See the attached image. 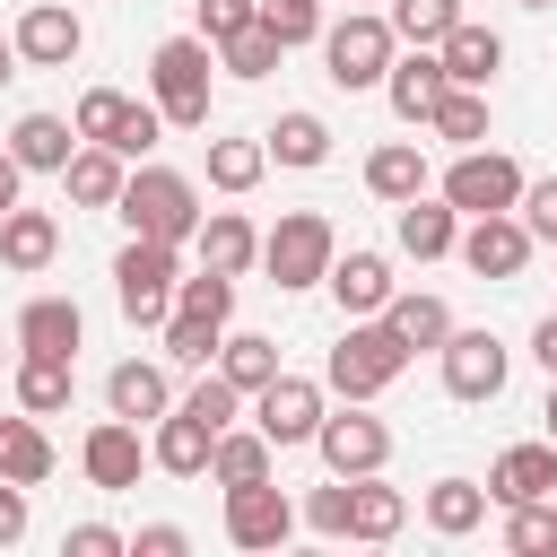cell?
Returning <instances> with one entry per match:
<instances>
[{
    "mask_svg": "<svg viewBox=\"0 0 557 557\" xmlns=\"http://www.w3.org/2000/svg\"><path fill=\"white\" fill-rule=\"evenodd\" d=\"M174 305H183V313H218V322H226V313H235V278H226V270H191V278H174Z\"/></svg>",
    "mask_w": 557,
    "mask_h": 557,
    "instance_id": "obj_45",
    "label": "cell"
},
{
    "mask_svg": "<svg viewBox=\"0 0 557 557\" xmlns=\"http://www.w3.org/2000/svg\"><path fill=\"white\" fill-rule=\"evenodd\" d=\"M531 357L557 374V313H540V331H531Z\"/></svg>",
    "mask_w": 557,
    "mask_h": 557,
    "instance_id": "obj_52",
    "label": "cell"
},
{
    "mask_svg": "<svg viewBox=\"0 0 557 557\" xmlns=\"http://www.w3.org/2000/svg\"><path fill=\"white\" fill-rule=\"evenodd\" d=\"M383 322L400 331V348H409V357H418V348H444V339H453V305H444V296H426V287H392Z\"/></svg>",
    "mask_w": 557,
    "mask_h": 557,
    "instance_id": "obj_25",
    "label": "cell"
},
{
    "mask_svg": "<svg viewBox=\"0 0 557 557\" xmlns=\"http://www.w3.org/2000/svg\"><path fill=\"white\" fill-rule=\"evenodd\" d=\"M426 131L453 139V148H479V139H487V87H444L435 113H426Z\"/></svg>",
    "mask_w": 557,
    "mask_h": 557,
    "instance_id": "obj_36",
    "label": "cell"
},
{
    "mask_svg": "<svg viewBox=\"0 0 557 557\" xmlns=\"http://www.w3.org/2000/svg\"><path fill=\"white\" fill-rule=\"evenodd\" d=\"M383 17H392L400 44H444V35L461 26V0H392Z\"/></svg>",
    "mask_w": 557,
    "mask_h": 557,
    "instance_id": "obj_41",
    "label": "cell"
},
{
    "mask_svg": "<svg viewBox=\"0 0 557 557\" xmlns=\"http://www.w3.org/2000/svg\"><path fill=\"white\" fill-rule=\"evenodd\" d=\"M9 78H17V44H0V87H9Z\"/></svg>",
    "mask_w": 557,
    "mask_h": 557,
    "instance_id": "obj_54",
    "label": "cell"
},
{
    "mask_svg": "<svg viewBox=\"0 0 557 557\" xmlns=\"http://www.w3.org/2000/svg\"><path fill=\"white\" fill-rule=\"evenodd\" d=\"M139 461H148V444H139V426H131V418L87 426V444H78V470H87V487H104V496L139 487Z\"/></svg>",
    "mask_w": 557,
    "mask_h": 557,
    "instance_id": "obj_13",
    "label": "cell"
},
{
    "mask_svg": "<svg viewBox=\"0 0 557 557\" xmlns=\"http://www.w3.org/2000/svg\"><path fill=\"white\" fill-rule=\"evenodd\" d=\"M104 409H113V418H131V426L165 418V409H174V383H165V366H148V357H122V366L104 374Z\"/></svg>",
    "mask_w": 557,
    "mask_h": 557,
    "instance_id": "obj_21",
    "label": "cell"
},
{
    "mask_svg": "<svg viewBox=\"0 0 557 557\" xmlns=\"http://www.w3.org/2000/svg\"><path fill=\"white\" fill-rule=\"evenodd\" d=\"M400 374H409V348H400V331H392L383 313L348 322V331H339V348H331V366H322V383H331L339 400H383Z\"/></svg>",
    "mask_w": 557,
    "mask_h": 557,
    "instance_id": "obj_1",
    "label": "cell"
},
{
    "mask_svg": "<svg viewBox=\"0 0 557 557\" xmlns=\"http://www.w3.org/2000/svg\"><path fill=\"white\" fill-rule=\"evenodd\" d=\"M522 183H531V174H522V165H513L505 148H487V139H479V148H461V157L444 165V200H453L461 218L513 209V200H522Z\"/></svg>",
    "mask_w": 557,
    "mask_h": 557,
    "instance_id": "obj_7",
    "label": "cell"
},
{
    "mask_svg": "<svg viewBox=\"0 0 557 557\" xmlns=\"http://www.w3.org/2000/svg\"><path fill=\"white\" fill-rule=\"evenodd\" d=\"M209 426L191 418V409H165V418H148V461L165 470V479H209Z\"/></svg>",
    "mask_w": 557,
    "mask_h": 557,
    "instance_id": "obj_19",
    "label": "cell"
},
{
    "mask_svg": "<svg viewBox=\"0 0 557 557\" xmlns=\"http://www.w3.org/2000/svg\"><path fill=\"white\" fill-rule=\"evenodd\" d=\"M522 9H557V0H522Z\"/></svg>",
    "mask_w": 557,
    "mask_h": 557,
    "instance_id": "obj_56",
    "label": "cell"
},
{
    "mask_svg": "<svg viewBox=\"0 0 557 557\" xmlns=\"http://www.w3.org/2000/svg\"><path fill=\"white\" fill-rule=\"evenodd\" d=\"M131 548H139V557H183V548H191V531H183V522H148Z\"/></svg>",
    "mask_w": 557,
    "mask_h": 557,
    "instance_id": "obj_50",
    "label": "cell"
},
{
    "mask_svg": "<svg viewBox=\"0 0 557 557\" xmlns=\"http://www.w3.org/2000/svg\"><path fill=\"white\" fill-rule=\"evenodd\" d=\"M313 453H322V470H331V479H366V470H383V461H392V426H383V418H366V400H348L339 418L322 409Z\"/></svg>",
    "mask_w": 557,
    "mask_h": 557,
    "instance_id": "obj_8",
    "label": "cell"
},
{
    "mask_svg": "<svg viewBox=\"0 0 557 557\" xmlns=\"http://www.w3.org/2000/svg\"><path fill=\"white\" fill-rule=\"evenodd\" d=\"M157 331H165V366H209V357H218V339H226V322H218V313H183V305H174Z\"/></svg>",
    "mask_w": 557,
    "mask_h": 557,
    "instance_id": "obj_37",
    "label": "cell"
},
{
    "mask_svg": "<svg viewBox=\"0 0 557 557\" xmlns=\"http://www.w3.org/2000/svg\"><path fill=\"white\" fill-rule=\"evenodd\" d=\"M261 148H270L278 165H322V157H331V122L296 104V113H278V122L261 131Z\"/></svg>",
    "mask_w": 557,
    "mask_h": 557,
    "instance_id": "obj_32",
    "label": "cell"
},
{
    "mask_svg": "<svg viewBox=\"0 0 557 557\" xmlns=\"http://www.w3.org/2000/svg\"><path fill=\"white\" fill-rule=\"evenodd\" d=\"M331 252H339V235H331L322 209H287V218L261 235V270H270V287H322Z\"/></svg>",
    "mask_w": 557,
    "mask_h": 557,
    "instance_id": "obj_6",
    "label": "cell"
},
{
    "mask_svg": "<svg viewBox=\"0 0 557 557\" xmlns=\"http://www.w3.org/2000/svg\"><path fill=\"white\" fill-rule=\"evenodd\" d=\"M191 252H200V270H226V278H244V270L261 261V226H252L244 209H200V226H191Z\"/></svg>",
    "mask_w": 557,
    "mask_h": 557,
    "instance_id": "obj_16",
    "label": "cell"
},
{
    "mask_svg": "<svg viewBox=\"0 0 557 557\" xmlns=\"http://www.w3.org/2000/svg\"><path fill=\"white\" fill-rule=\"evenodd\" d=\"M392 235H400V252H409V261H444V252L461 244V209H453L444 191H435V200L418 191V200H400V218H392Z\"/></svg>",
    "mask_w": 557,
    "mask_h": 557,
    "instance_id": "obj_20",
    "label": "cell"
},
{
    "mask_svg": "<svg viewBox=\"0 0 557 557\" xmlns=\"http://www.w3.org/2000/svg\"><path fill=\"white\" fill-rule=\"evenodd\" d=\"M287 531H296V505H287L270 479L226 487V540H235V548H278Z\"/></svg>",
    "mask_w": 557,
    "mask_h": 557,
    "instance_id": "obj_15",
    "label": "cell"
},
{
    "mask_svg": "<svg viewBox=\"0 0 557 557\" xmlns=\"http://www.w3.org/2000/svg\"><path fill=\"white\" fill-rule=\"evenodd\" d=\"M17 540H26V487L0 479V548H17Z\"/></svg>",
    "mask_w": 557,
    "mask_h": 557,
    "instance_id": "obj_51",
    "label": "cell"
},
{
    "mask_svg": "<svg viewBox=\"0 0 557 557\" xmlns=\"http://www.w3.org/2000/svg\"><path fill=\"white\" fill-rule=\"evenodd\" d=\"M87 52V26H78V9H61V0H35L26 17H17V61H35V70H70Z\"/></svg>",
    "mask_w": 557,
    "mask_h": 557,
    "instance_id": "obj_14",
    "label": "cell"
},
{
    "mask_svg": "<svg viewBox=\"0 0 557 557\" xmlns=\"http://www.w3.org/2000/svg\"><path fill=\"white\" fill-rule=\"evenodd\" d=\"M296 522H305V531H322V540H348V479L313 487V496L296 505Z\"/></svg>",
    "mask_w": 557,
    "mask_h": 557,
    "instance_id": "obj_46",
    "label": "cell"
},
{
    "mask_svg": "<svg viewBox=\"0 0 557 557\" xmlns=\"http://www.w3.org/2000/svg\"><path fill=\"white\" fill-rule=\"evenodd\" d=\"M78 339H87V313H78L70 296H35V305L17 313V348H26V357H78Z\"/></svg>",
    "mask_w": 557,
    "mask_h": 557,
    "instance_id": "obj_22",
    "label": "cell"
},
{
    "mask_svg": "<svg viewBox=\"0 0 557 557\" xmlns=\"http://www.w3.org/2000/svg\"><path fill=\"white\" fill-rule=\"evenodd\" d=\"M479 278H522V261H531V226L513 218V209H487V218H461V244H453Z\"/></svg>",
    "mask_w": 557,
    "mask_h": 557,
    "instance_id": "obj_11",
    "label": "cell"
},
{
    "mask_svg": "<svg viewBox=\"0 0 557 557\" xmlns=\"http://www.w3.org/2000/svg\"><path fill=\"white\" fill-rule=\"evenodd\" d=\"M479 522H487V487H479V479H435V487H426V531L461 540V531H479Z\"/></svg>",
    "mask_w": 557,
    "mask_h": 557,
    "instance_id": "obj_35",
    "label": "cell"
},
{
    "mask_svg": "<svg viewBox=\"0 0 557 557\" xmlns=\"http://www.w3.org/2000/svg\"><path fill=\"white\" fill-rule=\"evenodd\" d=\"M270 461H278V444H270L261 426H226V435L209 444V479H218V487H252V479H270Z\"/></svg>",
    "mask_w": 557,
    "mask_h": 557,
    "instance_id": "obj_29",
    "label": "cell"
},
{
    "mask_svg": "<svg viewBox=\"0 0 557 557\" xmlns=\"http://www.w3.org/2000/svg\"><path fill=\"white\" fill-rule=\"evenodd\" d=\"M252 426H261V435H270L278 453H287V444H313V426H322V383H313V374H287V366H278V374H270V383L252 392Z\"/></svg>",
    "mask_w": 557,
    "mask_h": 557,
    "instance_id": "obj_9",
    "label": "cell"
},
{
    "mask_svg": "<svg viewBox=\"0 0 557 557\" xmlns=\"http://www.w3.org/2000/svg\"><path fill=\"white\" fill-rule=\"evenodd\" d=\"M540 418H548V444H557V374H548V409Z\"/></svg>",
    "mask_w": 557,
    "mask_h": 557,
    "instance_id": "obj_55",
    "label": "cell"
},
{
    "mask_svg": "<svg viewBox=\"0 0 557 557\" xmlns=\"http://www.w3.org/2000/svg\"><path fill=\"white\" fill-rule=\"evenodd\" d=\"M218 374L252 400V392L278 374V339H261V331H226V339H218Z\"/></svg>",
    "mask_w": 557,
    "mask_h": 557,
    "instance_id": "obj_33",
    "label": "cell"
},
{
    "mask_svg": "<svg viewBox=\"0 0 557 557\" xmlns=\"http://www.w3.org/2000/svg\"><path fill=\"white\" fill-rule=\"evenodd\" d=\"M209 70H218L209 35H165L148 52V87H157V113L174 131H209Z\"/></svg>",
    "mask_w": 557,
    "mask_h": 557,
    "instance_id": "obj_2",
    "label": "cell"
},
{
    "mask_svg": "<svg viewBox=\"0 0 557 557\" xmlns=\"http://www.w3.org/2000/svg\"><path fill=\"white\" fill-rule=\"evenodd\" d=\"M444 87H453V78H444L435 44H409V52H392V70H383V96H392V113H400V122H426Z\"/></svg>",
    "mask_w": 557,
    "mask_h": 557,
    "instance_id": "obj_18",
    "label": "cell"
},
{
    "mask_svg": "<svg viewBox=\"0 0 557 557\" xmlns=\"http://www.w3.org/2000/svg\"><path fill=\"white\" fill-rule=\"evenodd\" d=\"M435 61H444V78H453V87H487V78L505 70V35H496V26H470V17H461V26H453V35L435 44Z\"/></svg>",
    "mask_w": 557,
    "mask_h": 557,
    "instance_id": "obj_23",
    "label": "cell"
},
{
    "mask_svg": "<svg viewBox=\"0 0 557 557\" xmlns=\"http://www.w3.org/2000/svg\"><path fill=\"white\" fill-rule=\"evenodd\" d=\"M435 357H444V392H453V400H496V392H505V366H513L496 331H461V322H453V339H444Z\"/></svg>",
    "mask_w": 557,
    "mask_h": 557,
    "instance_id": "obj_10",
    "label": "cell"
},
{
    "mask_svg": "<svg viewBox=\"0 0 557 557\" xmlns=\"http://www.w3.org/2000/svg\"><path fill=\"white\" fill-rule=\"evenodd\" d=\"M122 174H131V165H122L104 139H78V148H70V165H61V183H70V200H78V209H113V200H122Z\"/></svg>",
    "mask_w": 557,
    "mask_h": 557,
    "instance_id": "obj_24",
    "label": "cell"
},
{
    "mask_svg": "<svg viewBox=\"0 0 557 557\" xmlns=\"http://www.w3.org/2000/svg\"><path fill=\"white\" fill-rule=\"evenodd\" d=\"M322 287L339 296V313H348V322H366V313H383V305H392V287H400V278H392V261H383V252L348 244V252H331Z\"/></svg>",
    "mask_w": 557,
    "mask_h": 557,
    "instance_id": "obj_12",
    "label": "cell"
},
{
    "mask_svg": "<svg viewBox=\"0 0 557 557\" xmlns=\"http://www.w3.org/2000/svg\"><path fill=\"white\" fill-rule=\"evenodd\" d=\"M513 218L531 226V244H557V174H540V183H522V200H513Z\"/></svg>",
    "mask_w": 557,
    "mask_h": 557,
    "instance_id": "obj_47",
    "label": "cell"
},
{
    "mask_svg": "<svg viewBox=\"0 0 557 557\" xmlns=\"http://www.w3.org/2000/svg\"><path fill=\"white\" fill-rule=\"evenodd\" d=\"M52 461H61V453H52L44 418H26V409H17V418H0V479L44 487V479H52Z\"/></svg>",
    "mask_w": 557,
    "mask_h": 557,
    "instance_id": "obj_26",
    "label": "cell"
},
{
    "mask_svg": "<svg viewBox=\"0 0 557 557\" xmlns=\"http://www.w3.org/2000/svg\"><path fill=\"white\" fill-rule=\"evenodd\" d=\"M270 174V148L261 139H209V183L218 191H252Z\"/></svg>",
    "mask_w": 557,
    "mask_h": 557,
    "instance_id": "obj_39",
    "label": "cell"
},
{
    "mask_svg": "<svg viewBox=\"0 0 557 557\" xmlns=\"http://www.w3.org/2000/svg\"><path fill=\"white\" fill-rule=\"evenodd\" d=\"M17 409L26 418H61L70 409V357H26L17 348Z\"/></svg>",
    "mask_w": 557,
    "mask_h": 557,
    "instance_id": "obj_34",
    "label": "cell"
},
{
    "mask_svg": "<svg viewBox=\"0 0 557 557\" xmlns=\"http://www.w3.org/2000/svg\"><path fill=\"white\" fill-rule=\"evenodd\" d=\"M392 52H400V35H392V17L383 9H348V17H322V70H331V87H383V70H392Z\"/></svg>",
    "mask_w": 557,
    "mask_h": 557,
    "instance_id": "obj_3",
    "label": "cell"
},
{
    "mask_svg": "<svg viewBox=\"0 0 557 557\" xmlns=\"http://www.w3.org/2000/svg\"><path fill=\"white\" fill-rule=\"evenodd\" d=\"M17 183H26V165H17V157H9V148H0V218H9V209H17Z\"/></svg>",
    "mask_w": 557,
    "mask_h": 557,
    "instance_id": "obj_53",
    "label": "cell"
},
{
    "mask_svg": "<svg viewBox=\"0 0 557 557\" xmlns=\"http://www.w3.org/2000/svg\"><path fill=\"white\" fill-rule=\"evenodd\" d=\"M113 209L131 218V235H157V244H191V226H200V191H191V174H174V165L122 174V200H113Z\"/></svg>",
    "mask_w": 557,
    "mask_h": 557,
    "instance_id": "obj_4",
    "label": "cell"
},
{
    "mask_svg": "<svg viewBox=\"0 0 557 557\" xmlns=\"http://www.w3.org/2000/svg\"><path fill=\"white\" fill-rule=\"evenodd\" d=\"M191 17H200V35H209V44H226L235 26H252V17H261V0H191Z\"/></svg>",
    "mask_w": 557,
    "mask_h": 557,
    "instance_id": "obj_48",
    "label": "cell"
},
{
    "mask_svg": "<svg viewBox=\"0 0 557 557\" xmlns=\"http://www.w3.org/2000/svg\"><path fill=\"white\" fill-rule=\"evenodd\" d=\"M174 409H191V418H200L209 435H226V426H235V409H244V392H235L226 374H200V383H191V392H183Z\"/></svg>",
    "mask_w": 557,
    "mask_h": 557,
    "instance_id": "obj_43",
    "label": "cell"
},
{
    "mask_svg": "<svg viewBox=\"0 0 557 557\" xmlns=\"http://www.w3.org/2000/svg\"><path fill=\"white\" fill-rule=\"evenodd\" d=\"M531 496H557V444H505L496 470H487V505H531Z\"/></svg>",
    "mask_w": 557,
    "mask_h": 557,
    "instance_id": "obj_17",
    "label": "cell"
},
{
    "mask_svg": "<svg viewBox=\"0 0 557 557\" xmlns=\"http://www.w3.org/2000/svg\"><path fill=\"white\" fill-rule=\"evenodd\" d=\"M52 252H61L52 209H9V218H0V261H9V270H52Z\"/></svg>",
    "mask_w": 557,
    "mask_h": 557,
    "instance_id": "obj_31",
    "label": "cell"
},
{
    "mask_svg": "<svg viewBox=\"0 0 557 557\" xmlns=\"http://www.w3.org/2000/svg\"><path fill=\"white\" fill-rule=\"evenodd\" d=\"M70 148H78V131H70L61 113H17V131H9V157H17L26 174H61Z\"/></svg>",
    "mask_w": 557,
    "mask_h": 557,
    "instance_id": "obj_27",
    "label": "cell"
},
{
    "mask_svg": "<svg viewBox=\"0 0 557 557\" xmlns=\"http://www.w3.org/2000/svg\"><path fill=\"white\" fill-rule=\"evenodd\" d=\"M122 122H131V96H122V87H87L78 113H70V131H78V139H104V148L122 139Z\"/></svg>",
    "mask_w": 557,
    "mask_h": 557,
    "instance_id": "obj_42",
    "label": "cell"
},
{
    "mask_svg": "<svg viewBox=\"0 0 557 557\" xmlns=\"http://www.w3.org/2000/svg\"><path fill=\"white\" fill-rule=\"evenodd\" d=\"M122 548H131V540H122L113 522H78V531H70V557H122Z\"/></svg>",
    "mask_w": 557,
    "mask_h": 557,
    "instance_id": "obj_49",
    "label": "cell"
},
{
    "mask_svg": "<svg viewBox=\"0 0 557 557\" xmlns=\"http://www.w3.org/2000/svg\"><path fill=\"white\" fill-rule=\"evenodd\" d=\"M278 52H287V44L252 17V26H235V35L218 44V70H226V78H270V70H278Z\"/></svg>",
    "mask_w": 557,
    "mask_h": 557,
    "instance_id": "obj_38",
    "label": "cell"
},
{
    "mask_svg": "<svg viewBox=\"0 0 557 557\" xmlns=\"http://www.w3.org/2000/svg\"><path fill=\"white\" fill-rule=\"evenodd\" d=\"M366 191L392 200V209L418 200V191H426V148H418V139H383V148L366 157Z\"/></svg>",
    "mask_w": 557,
    "mask_h": 557,
    "instance_id": "obj_28",
    "label": "cell"
},
{
    "mask_svg": "<svg viewBox=\"0 0 557 557\" xmlns=\"http://www.w3.org/2000/svg\"><path fill=\"white\" fill-rule=\"evenodd\" d=\"M174 278H183V244H157V235H131L113 252V305L131 322H165L174 313Z\"/></svg>",
    "mask_w": 557,
    "mask_h": 557,
    "instance_id": "obj_5",
    "label": "cell"
},
{
    "mask_svg": "<svg viewBox=\"0 0 557 557\" xmlns=\"http://www.w3.org/2000/svg\"><path fill=\"white\" fill-rule=\"evenodd\" d=\"M400 522H409V496H400V487H383V470L348 479V540H392Z\"/></svg>",
    "mask_w": 557,
    "mask_h": 557,
    "instance_id": "obj_30",
    "label": "cell"
},
{
    "mask_svg": "<svg viewBox=\"0 0 557 557\" xmlns=\"http://www.w3.org/2000/svg\"><path fill=\"white\" fill-rule=\"evenodd\" d=\"M261 26L296 52V44H322V0H261Z\"/></svg>",
    "mask_w": 557,
    "mask_h": 557,
    "instance_id": "obj_44",
    "label": "cell"
},
{
    "mask_svg": "<svg viewBox=\"0 0 557 557\" xmlns=\"http://www.w3.org/2000/svg\"><path fill=\"white\" fill-rule=\"evenodd\" d=\"M505 548H513V557H557V505H548V496L505 505Z\"/></svg>",
    "mask_w": 557,
    "mask_h": 557,
    "instance_id": "obj_40",
    "label": "cell"
}]
</instances>
